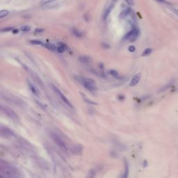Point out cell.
Segmentation results:
<instances>
[{"instance_id":"83f0119b","label":"cell","mask_w":178,"mask_h":178,"mask_svg":"<svg viewBox=\"0 0 178 178\" xmlns=\"http://www.w3.org/2000/svg\"><path fill=\"white\" fill-rule=\"evenodd\" d=\"M55 0H41V4H43V5H45V4H47V3H52V2H53V1H54Z\"/></svg>"},{"instance_id":"d590c367","label":"cell","mask_w":178,"mask_h":178,"mask_svg":"<svg viewBox=\"0 0 178 178\" xmlns=\"http://www.w3.org/2000/svg\"></svg>"},{"instance_id":"9a60e30c","label":"cell","mask_w":178,"mask_h":178,"mask_svg":"<svg viewBox=\"0 0 178 178\" xmlns=\"http://www.w3.org/2000/svg\"><path fill=\"white\" fill-rule=\"evenodd\" d=\"M44 47L47 49H48L49 50L52 51V52H55L57 50V47L54 45L51 44V43H45Z\"/></svg>"},{"instance_id":"f1b7e54d","label":"cell","mask_w":178,"mask_h":178,"mask_svg":"<svg viewBox=\"0 0 178 178\" xmlns=\"http://www.w3.org/2000/svg\"><path fill=\"white\" fill-rule=\"evenodd\" d=\"M35 101H36V103H37V104H38L39 106H40V107H41V108H42V109H45L46 107H45V105H44V104H43L41 103V102H40V101L37 100H35Z\"/></svg>"},{"instance_id":"d6a6232c","label":"cell","mask_w":178,"mask_h":178,"mask_svg":"<svg viewBox=\"0 0 178 178\" xmlns=\"http://www.w3.org/2000/svg\"><path fill=\"white\" fill-rule=\"evenodd\" d=\"M157 1H158L159 3H166V4H170L169 2H168L166 0H156Z\"/></svg>"},{"instance_id":"52a82bcc","label":"cell","mask_w":178,"mask_h":178,"mask_svg":"<svg viewBox=\"0 0 178 178\" xmlns=\"http://www.w3.org/2000/svg\"><path fill=\"white\" fill-rule=\"evenodd\" d=\"M52 89H53V91H54L58 95V96L60 97V99H61V100L63 101V102L67 106H68V107H69L70 108H73V106H72V104L71 102L69 101V100H68V98L65 96V95L61 91L58 89V88L56 87L55 86H54V85H52Z\"/></svg>"},{"instance_id":"e575fe53","label":"cell","mask_w":178,"mask_h":178,"mask_svg":"<svg viewBox=\"0 0 178 178\" xmlns=\"http://www.w3.org/2000/svg\"><path fill=\"white\" fill-rule=\"evenodd\" d=\"M13 31H14L13 32L15 33L18 32V30H17V29H15V30H13Z\"/></svg>"},{"instance_id":"44dd1931","label":"cell","mask_w":178,"mask_h":178,"mask_svg":"<svg viewBox=\"0 0 178 178\" xmlns=\"http://www.w3.org/2000/svg\"><path fill=\"white\" fill-rule=\"evenodd\" d=\"M72 33H73V34L75 35V36L77 37V38H81V37H82V36H83L82 33H81L79 30H78V29H74L72 30Z\"/></svg>"},{"instance_id":"277c9868","label":"cell","mask_w":178,"mask_h":178,"mask_svg":"<svg viewBox=\"0 0 178 178\" xmlns=\"http://www.w3.org/2000/svg\"><path fill=\"white\" fill-rule=\"evenodd\" d=\"M1 111L3 113H4L7 117H8L10 120H12L14 122H19V116H17L15 111L12 110L11 109H10L9 107H6V106H3V105H1Z\"/></svg>"},{"instance_id":"f546056e","label":"cell","mask_w":178,"mask_h":178,"mask_svg":"<svg viewBox=\"0 0 178 178\" xmlns=\"http://www.w3.org/2000/svg\"><path fill=\"white\" fill-rule=\"evenodd\" d=\"M169 9L171 10L172 12L174 13L175 15H178V9H177V8H170Z\"/></svg>"},{"instance_id":"6da1fadb","label":"cell","mask_w":178,"mask_h":178,"mask_svg":"<svg viewBox=\"0 0 178 178\" xmlns=\"http://www.w3.org/2000/svg\"><path fill=\"white\" fill-rule=\"evenodd\" d=\"M0 178H22V175L18 170L6 163L0 164Z\"/></svg>"},{"instance_id":"4fadbf2b","label":"cell","mask_w":178,"mask_h":178,"mask_svg":"<svg viewBox=\"0 0 178 178\" xmlns=\"http://www.w3.org/2000/svg\"><path fill=\"white\" fill-rule=\"evenodd\" d=\"M82 150H83V148L80 145H76V146H74L72 148L71 152L73 154H75V155H79L82 152Z\"/></svg>"},{"instance_id":"ba28073f","label":"cell","mask_w":178,"mask_h":178,"mask_svg":"<svg viewBox=\"0 0 178 178\" xmlns=\"http://www.w3.org/2000/svg\"><path fill=\"white\" fill-rule=\"evenodd\" d=\"M116 1L117 0H111L110 1L107 3V6H106V8H104V10L103 15H102V17H103L104 20H106V19L108 18V17H109V15L111 11L112 10V9L113 8V7H114V6H115V4H116Z\"/></svg>"},{"instance_id":"7a4b0ae2","label":"cell","mask_w":178,"mask_h":178,"mask_svg":"<svg viewBox=\"0 0 178 178\" xmlns=\"http://www.w3.org/2000/svg\"><path fill=\"white\" fill-rule=\"evenodd\" d=\"M76 79H77L79 82H80L81 84L84 86L85 88H86L91 92H94L97 90L96 82L94 81L93 79L83 77H77Z\"/></svg>"},{"instance_id":"2e32d148","label":"cell","mask_w":178,"mask_h":178,"mask_svg":"<svg viewBox=\"0 0 178 178\" xmlns=\"http://www.w3.org/2000/svg\"><path fill=\"white\" fill-rule=\"evenodd\" d=\"M58 45V46L57 47V50H56V51H57L58 53H60V54L63 53L65 50V45L63 43H62V42H59Z\"/></svg>"},{"instance_id":"4dcf8cb0","label":"cell","mask_w":178,"mask_h":178,"mask_svg":"<svg viewBox=\"0 0 178 178\" xmlns=\"http://www.w3.org/2000/svg\"><path fill=\"white\" fill-rule=\"evenodd\" d=\"M125 1H126V3H127L129 5H130V6H133L134 4V0H125Z\"/></svg>"},{"instance_id":"3957f363","label":"cell","mask_w":178,"mask_h":178,"mask_svg":"<svg viewBox=\"0 0 178 178\" xmlns=\"http://www.w3.org/2000/svg\"><path fill=\"white\" fill-rule=\"evenodd\" d=\"M49 136L51 137V139L54 141V143L56 144V146L59 147L61 149L64 150V151H68V147L67 143H65L63 139L58 134V133L52 131V132H49Z\"/></svg>"},{"instance_id":"603a6c76","label":"cell","mask_w":178,"mask_h":178,"mask_svg":"<svg viewBox=\"0 0 178 178\" xmlns=\"http://www.w3.org/2000/svg\"><path fill=\"white\" fill-rule=\"evenodd\" d=\"M8 13H9L8 10H1L0 11V19H2L4 17L7 16L8 15Z\"/></svg>"},{"instance_id":"5bb4252c","label":"cell","mask_w":178,"mask_h":178,"mask_svg":"<svg viewBox=\"0 0 178 178\" xmlns=\"http://www.w3.org/2000/svg\"><path fill=\"white\" fill-rule=\"evenodd\" d=\"M131 11H132V10H131V9H130V8H126L125 10H123L120 14V19H124V18H125L126 17L128 16V15L130 14V13H131Z\"/></svg>"},{"instance_id":"8992f818","label":"cell","mask_w":178,"mask_h":178,"mask_svg":"<svg viewBox=\"0 0 178 178\" xmlns=\"http://www.w3.org/2000/svg\"><path fill=\"white\" fill-rule=\"evenodd\" d=\"M22 65L23 67L24 68V69L26 70V71L28 72V73H29V75H31V77L33 78V79L34 80V81H36V83L38 84V85L41 88H43V86H44V85H43V83H42V81L40 79V78L38 76V75L36 74V72L34 71H33V70H31L30 68H29V67H27L26 65H25L24 64H22Z\"/></svg>"},{"instance_id":"484cf974","label":"cell","mask_w":178,"mask_h":178,"mask_svg":"<svg viewBox=\"0 0 178 178\" xmlns=\"http://www.w3.org/2000/svg\"><path fill=\"white\" fill-rule=\"evenodd\" d=\"M20 29L23 32H28L31 30V27L29 26H23L20 28Z\"/></svg>"},{"instance_id":"ffe728a7","label":"cell","mask_w":178,"mask_h":178,"mask_svg":"<svg viewBox=\"0 0 178 178\" xmlns=\"http://www.w3.org/2000/svg\"><path fill=\"white\" fill-rule=\"evenodd\" d=\"M30 43H31V44H33V45L43 46V47H44V45H45V43H43L42 41H40V40H30Z\"/></svg>"},{"instance_id":"d4e9b609","label":"cell","mask_w":178,"mask_h":178,"mask_svg":"<svg viewBox=\"0 0 178 178\" xmlns=\"http://www.w3.org/2000/svg\"><path fill=\"white\" fill-rule=\"evenodd\" d=\"M13 29H14V28H13V26H8V27L3 28V29H1V32H8V31H13Z\"/></svg>"},{"instance_id":"7402d4cb","label":"cell","mask_w":178,"mask_h":178,"mask_svg":"<svg viewBox=\"0 0 178 178\" xmlns=\"http://www.w3.org/2000/svg\"><path fill=\"white\" fill-rule=\"evenodd\" d=\"M152 52V49L150 48H147L142 53V56H149L151 53Z\"/></svg>"},{"instance_id":"30bf717a","label":"cell","mask_w":178,"mask_h":178,"mask_svg":"<svg viewBox=\"0 0 178 178\" xmlns=\"http://www.w3.org/2000/svg\"><path fill=\"white\" fill-rule=\"evenodd\" d=\"M141 73H138L135 75L134 77H132V79H131L130 83V86H135L136 85L138 84V83L139 82L140 79H141Z\"/></svg>"},{"instance_id":"9c48e42d","label":"cell","mask_w":178,"mask_h":178,"mask_svg":"<svg viewBox=\"0 0 178 178\" xmlns=\"http://www.w3.org/2000/svg\"><path fill=\"white\" fill-rule=\"evenodd\" d=\"M0 132L1 134L6 137H9V136H13L15 135V134L12 130H10L9 128L6 127H1L0 129Z\"/></svg>"},{"instance_id":"ac0fdd59","label":"cell","mask_w":178,"mask_h":178,"mask_svg":"<svg viewBox=\"0 0 178 178\" xmlns=\"http://www.w3.org/2000/svg\"><path fill=\"white\" fill-rule=\"evenodd\" d=\"M128 175H129V166H128V164L125 162V172L122 178H127Z\"/></svg>"},{"instance_id":"1f68e13d","label":"cell","mask_w":178,"mask_h":178,"mask_svg":"<svg viewBox=\"0 0 178 178\" xmlns=\"http://www.w3.org/2000/svg\"><path fill=\"white\" fill-rule=\"evenodd\" d=\"M45 30L43 29H35V31H34V33H41V32H43Z\"/></svg>"},{"instance_id":"4316f807","label":"cell","mask_w":178,"mask_h":178,"mask_svg":"<svg viewBox=\"0 0 178 178\" xmlns=\"http://www.w3.org/2000/svg\"><path fill=\"white\" fill-rule=\"evenodd\" d=\"M173 81H171L169 84H168L166 85V86H165L164 87H163L162 88V90H161V91H166L169 88H170L171 87V86L172 84H173Z\"/></svg>"},{"instance_id":"8fae6325","label":"cell","mask_w":178,"mask_h":178,"mask_svg":"<svg viewBox=\"0 0 178 178\" xmlns=\"http://www.w3.org/2000/svg\"><path fill=\"white\" fill-rule=\"evenodd\" d=\"M79 61L82 63H85V64H88L91 63L93 61V59L91 56L86 55H81L80 56H79Z\"/></svg>"},{"instance_id":"cb8c5ba5","label":"cell","mask_w":178,"mask_h":178,"mask_svg":"<svg viewBox=\"0 0 178 178\" xmlns=\"http://www.w3.org/2000/svg\"><path fill=\"white\" fill-rule=\"evenodd\" d=\"M109 72V74L111 76H113V77L119 78V74H118V72L116 70H110Z\"/></svg>"},{"instance_id":"e0dca14e","label":"cell","mask_w":178,"mask_h":178,"mask_svg":"<svg viewBox=\"0 0 178 178\" xmlns=\"http://www.w3.org/2000/svg\"><path fill=\"white\" fill-rule=\"evenodd\" d=\"M95 177H96V171L95 169H91L86 178H95Z\"/></svg>"},{"instance_id":"7c38bea8","label":"cell","mask_w":178,"mask_h":178,"mask_svg":"<svg viewBox=\"0 0 178 178\" xmlns=\"http://www.w3.org/2000/svg\"><path fill=\"white\" fill-rule=\"evenodd\" d=\"M27 84H28V86H29V90L31 91V92L34 95H36V96H37V97H38L40 93H39L38 90L36 88V86H34V85L32 83H31L30 81H29V80L27 81Z\"/></svg>"},{"instance_id":"836d02e7","label":"cell","mask_w":178,"mask_h":178,"mask_svg":"<svg viewBox=\"0 0 178 178\" xmlns=\"http://www.w3.org/2000/svg\"><path fill=\"white\" fill-rule=\"evenodd\" d=\"M135 49H136V48H135L134 46H130V47H129V51L130 52H134L135 51Z\"/></svg>"},{"instance_id":"5b68a950","label":"cell","mask_w":178,"mask_h":178,"mask_svg":"<svg viewBox=\"0 0 178 178\" xmlns=\"http://www.w3.org/2000/svg\"><path fill=\"white\" fill-rule=\"evenodd\" d=\"M139 29L138 28H134L125 36V39L129 40L130 42H134L139 36Z\"/></svg>"},{"instance_id":"d6986e66","label":"cell","mask_w":178,"mask_h":178,"mask_svg":"<svg viewBox=\"0 0 178 178\" xmlns=\"http://www.w3.org/2000/svg\"><path fill=\"white\" fill-rule=\"evenodd\" d=\"M81 95H82V96H83V99H84V100L86 102V103L89 104H92V105H97V104L96 103V102H93V101L91 100H89V99H88L87 97L85 96L84 94L81 93Z\"/></svg>"}]
</instances>
